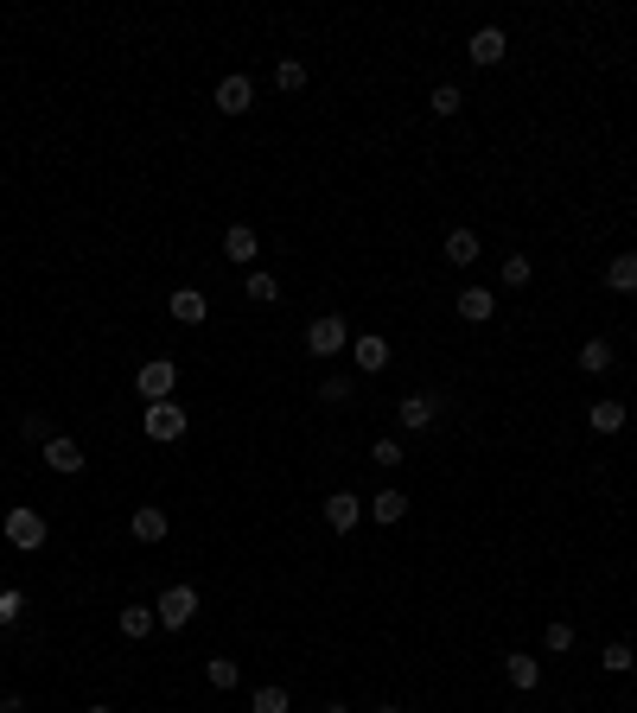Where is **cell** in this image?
<instances>
[{
    "instance_id": "1",
    "label": "cell",
    "mask_w": 637,
    "mask_h": 713,
    "mask_svg": "<svg viewBox=\"0 0 637 713\" xmlns=\"http://www.w3.org/2000/svg\"><path fill=\"white\" fill-rule=\"evenodd\" d=\"M185 427H192V414H185L179 402H147V414H141V433H147V440H160V446L185 440Z\"/></svg>"
},
{
    "instance_id": "2",
    "label": "cell",
    "mask_w": 637,
    "mask_h": 713,
    "mask_svg": "<svg viewBox=\"0 0 637 713\" xmlns=\"http://www.w3.org/2000/svg\"><path fill=\"white\" fill-rule=\"evenodd\" d=\"M134 389H141V402H172V389H179V363H172V357H147L141 370H134Z\"/></svg>"
},
{
    "instance_id": "3",
    "label": "cell",
    "mask_w": 637,
    "mask_h": 713,
    "mask_svg": "<svg viewBox=\"0 0 637 713\" xmlns=\"http://www.w3.org/2000/svg\"><path fill=\"white\" fill-rule=\"evenodd\" d=\"M0 535H7L13 548H26V554H39L45 542H51V523L39 510H7V523H0Z\"/></svg>"
},
{
    "instance_id": "4",
    "label": "cell",
    "mask_w": 637,
    "mask_h": 713,
    "mask_svg": "<svg viewBox=\"0 0 637 713\" xmlns=\"http://www.w3.org/2000/svg\"><path fill=\"white\" fill-rule=\"evenodd\" d=\"M306 351H313V357H338V351H351V325H344L338 312H325V319L306 325Z\"/></svg>"
},
{
    "instance_id": "5",
    "label": "cell",
    "mask_w": 637,
    "mask_h": 713,
    "mask_svg": "<svg viewBox=\"0 0 637 713\" xmlns=\"http://www.w3.org/2000/svg\"><path fill=\"white\" fill-rule=\"evenodd\" d=\"M153 618H160L166 631H185V624L198 618V586H166L160 605H153Z\"/></svg>"
},
{
    "instance_id": "6",
    "label": "cell",
    "mask_w": 637,
    "mask_h": 713,
    "mask_svg": "<svg viewBox=\"0 0 637 713\" xmlns=\"http://www.w3.org/2000/svg\"><path fill=\"white\" fill-rule=\"evenodd\" d=\"M39 459H45V472H58V478H77L83 465H90V459H83V446L71 440V433H58V440H45V446H39Z\"/></svg>"
},
{
    "instance_id": "7",
    "label": "cell",
    "mask_w": 637,
    "mask_h": 713,
    "mask_svg": "<svg viewBox=\"0 0 637 713\" xmlns=\"http://www.w3.org/2000/svg\"><path fill=\"white\" fill-rule=\"evenodd\" d=\"M351 363H357L364 376H383L389 363H395V351H389L383 332H364V338H351Z\"/></svg>"
},
{
    "instance_id": "8",
    "label": "cell",
    "mask_w": 637,
    "mask_h": 713,
    "mask_svg": "<svg viewBox=\"0 0 637 713\" xmlns=\"http://www.w3.org/2000/svg\"><path fill=\"white\" fill-rule=\"evenodd\" d=\"M319 510H325V523H332L338 535H351L357 523H364V497H357V491H332Z\"/></svg>"
},
{
    "instance_id": "9",
    "label": "cell",
    "mask_w": 637,
    "mask_h": 713,
    "mask_svg": "<svg viewBox=\"0 0 637 713\" xmlns=\"http://www.w3.org/2000/svg\"><path fill=\"white\" fill-rule=\"evenodd\" d=\"M504 51H510L504 26H478V32H472V45H466V58L478 64V71H491V64H504Z\"/></svg>"
},
{
    "instance_id": "10",
    "label": "cell",
    "mask_w": 637,
    "mask_h": 713,
    "mask_svg": "<svg viewBox=\"0 0 637 713\" xmlns=\"http://www.w3.org/2000/svg\"><path fill=\"white\" fill-rule=\"evenodd\" d=\"M434 414H440V395H402V402H395V421H402L408 433L434 427Z\"/></svg>"
},
{
    "instance_id": "11",
    "label": "cell",
    "mask_w": 637,
    "mask_h": 713,
    "mask_svg": "<svg viewBox=\"0 0 637 713\" xmlns=\"http://www.w3.org/2000/svg\"><path fill=\"white\" fill-rule=\"evenodd\" d=\"M255 109V83L249 77H223L217 83V115H249Z\"/></svg>"
},
{
    "instance_id": "12",
    "label": "cell",
    "mask_w": 637,
    "mask_h": 713,
    "mask_svg": "<svg viewBox=\"0 0 637 713\" xmlns=\"http://www.w3.org/2000/svg\"><path fill=\"white\" fill-rule=\"evenodd\" d=\"M255 255H262V242H255V230H249V223L223 230V262H236V268H255Z\"/></svg>"
},
{
    "instance_id": "13",
    "label": "cell",
    "mask_w": 637,
    "mask_h": 713,
    "mask_svg": "<svg viewBox=\"0 0 637 713\" xmlns=\"http://www.w3.org/2000/svg\"><path fill=\"white\" fill-rule=\"evenodd\" d=\"M166 312H172L179 325H204V319H211V300H204L198 287H179V293L166 300Z\"/></svg>"
},
{
    "instance_id": "14",
    "label": "cell",
    "mask_w": 637,
    "mask_h": 713,
    "mask_svg": "<svg viewBox=\"0 0 637 713\" xmlns=\"http://www.w3.org/2000/svg\"><path fill=\"white\" fill-rule=\"evenodd\" d=\"M115 631H122L128 643H141V637L160 631V618H153V605H122V612H115Z\"/></svg>"
},
{
    "instance_id": "15",
    "label": "cell",
    "mask_w": 637,
    "mask_h": 713,
    "mask_svg": "<svg viewBox=\"0 0 637 713\" xmlns=\"http://www.w3.org/2000/svg\"><path fill=\"white\" fill-rule=\"evenodd\" d=\"M364 516H370V523H383V529H395V523L408 516V491H376V497L364 503Z\"/></svg>"
},
{
    "instance_id": "16",
    "label": "cell",
    "mask_w": 637,
    "mask_h": 713,
    "mask_svg": "<svg viewBox=\"0 0 637 713\" xmlns=\"http://www.w3.org/2000/svg\"><path fill=\"white\" fill-rule=\"evenodd\" d=\"M491 312H497V293L491 287H466V293H459V319H466V325H485Z\"/></svg>"
},
{
    "instance_id": "17",
    "label": "cell",
    "mask_w": 637,
    "mask_h": 713,
    "mask_svg": "<svg viewBox=\"0 0 637 713\" xmlns=\"http://www.w3.org/2000/svg\"><path fill=\"white\" fill-rule=\"evenodd\" d=\"M504 675H510V688H542V663H536V656H523V650H510L504 656Z\"/></svg>"
},
{
    "instance_id": "18",
    "label": "cell",
    "mask_w": 637,
    "mask_h": 713,
    "mask_svg": "<svg viewBox=\"0 0 637 713\" xmlns=\"http://www.w3.org/2000/svg\"><path fill=\"white\" fill-rule=\"evenodd\" d=\"M587 421H593V433H625L631 408H625V402H612V395H606V402H593V408H587Z\"/></svg>"
},
{
    "instance_id": "19",
    "label": "cell",
    "mask_w": 637,
    "mask_h": 713,
    "mask_svg": "<svg viewBox=\"0 0 637 713\" xmlns=\"http://www.w3.org/2000/svg\"><path fill=\"white\" fill-rule=\"evenodd\" d=\"M128 529H134V542H147V548H153V542H166V510H153V503H141Z\"/></svg>"
},
{
    "instance_id": "20",
    "label": "cell",
    "mask_w": 637,
    "mask_h": 713,
    "mask_svg": "<svg viewBox=\"0 0 637 713\" xmlns=\"http://www.w3.org/2000/svg\"><path fill=\"white\" fill-rule=\"evenodd\" d=\"M606 287L612 293H637V249H625V255L606 262Z\"/></svg>"
},
{
    "instance_id": "21",
    "label": "cell",
    "mask_w": 637,
    "mask_h": 713,
    "mask_svg": "<svg viewBox=\"0 0 637 713\" xmlns=\"http://www.w3.org/2000/svg\"><path fill=\"white\" fill-rule=\"evenodd\" d=\"M478 255H485V249H478L472 230H453V236H446V262H453V268H478Z\"/></svg>"
},
{
    "instance_id": "22",
    "label": "cell",
    "mask_w": 637,
    "mask_h": 713,
    "mask_svg": "<svg viewBox=\"0 0 637 713\" xmlns=\"http://www.w3.org/2000/svg\"><path fill=\"white\" fill-rule=\"evenodd\" d=\"M612 363H618V357H612L606 338H587V344H580V370H587V376H606Z\"/></svg>"
},
{
    "instance_id": "23",
    "label": "cell",
    "mask_w": 637,
    "mask_h": 713,
    "mask_svg": "<svg viewBox=\"0 0 637 713\" xmlns=\"http://www.w3.org/2000/svg\"><path fill=\"white\" fill-rule=\"evenodd\" d=\"M204 682H211L217 694L236 688V682H243V663H230V656H211V663H204Z\"/></svg>"
},
{
    "instance_id": "24",
    "label": "cell",
    "mask_w": 637,
    "mask_h": 713,
    "mask_svg": "<svg viewBox=\"0 0 637 713\" xmlns=\"http://www.w3.org/2000/svg\"><path fill=\"white\" fill-rule=\"evenodd\" d=\"M249 300L255 306H274V300H281V281H274L268 268H249Z\"/></svg>"
},
{
    "instance_id": "25",
    "label": "cell",
    "mask_w": 637,
    "mask_h": 713,
    "mask_svg": "<svg viewBox=\"0 0 637 713\" xmlns=\"http://www.w3.org/2000/svg\"><path fill=\"white\" fill-rule=\"evenodd\" d=\"M287 707H294V701H287V688H274V682L249 694V713H287Z\"/></svg>"
},
{
    "instance_id": "26",
    "label": "cell",
    "mask_w": 637,
    "mask_h": 713,
    "mask_svg": "<svg viewBox=\"0 0 637 713\" xmlns=\"http://www.w3.org/2000/svg\"><path fill=\"white\" fill-rule=\"evenodd\" d=\"M274 90H287V96L306 90V64L300 58H281V64H274Z\"/></svg>"
},
{
    "instance_id": "27",
    "label": "cell",
    "mask_w": 637,
    "mask_h": 713,
    "mask_svg": "<svg viewBox=\"0 0 637 713\" xmlns=\"http://www.w3.org/2000/svg\"><path fill=\"white\" fill-rule=\"evenodd\" d=\"M427 109H434V115H459V109H466V96H459V83H434V96H427Z\"/></svg>"
},
{
    "instance_id": "28",
    "label": "cell",
    "mask_w": 637,
    "mask_h": 713,
    "mask_svg": "<svg viewBox=\"0 0 637 713\" xmlns=\"http://www.w3.org/2000/svg\"><path fill=\"white\" fill-rule=\"evenodd\" d=\"M529 274H536V262H529V255H504L497 281H504V287H529Z\"/></svg>"
},
{
    "instance_id": "29",
    "label": "cell",
    "mask_w": 637,
    "mask_h": 713,
    "mask_svg": "<svg viewBox=\"0 0 637 713\" xmlns=\"http://www.w3.org/2000/svg\"><path fill=\"white\" fill-rule=\"evenodd\" d=\"M599 669H606V675H625V669H637L631 643H606V650H599Z\"/></svg>"
},
{
    "instance_id": "30",
    "label": "cell",
    "mask_w": 637,
    "mask_h": 713,
    "mask_svg": "<svg viewBox=\"0 0 637 713\" xmlns=\"http://www.w3.org/2000/svg\"><path fill=\"white\" fill-rule=\"evenodd\" d=\"M20 612H26V593H20V586H0V631L20 624Z\"/></svg>"
},
{
    "instance_id": "31",
    "label": "cell",
    "mask_w": 637,
    "mask_h": 713,
    "mask_svg": "<svg viewBox=\"0 0 637 713\" xmlns=\"http://www.w3.org/2000/svg\"><path fill=\"white\" fill-rule=\"evenodd\" d=\"M319 402L344 408V402H351V376H319Z\"/></svg>"
},
{
    "instance_id": "32",
    "label": "cell",
    "mask_w": 637,
    "mask_h": 713,
    "mask_svg": "<svg viewBox=\"0 0 637 713\" xmlns=\"http://www.w3.org/2000/svg\"><path fill=\"white\" fill-rule=\"evenodd\" d=\"M542 643H548L555 656H567V650H574V624H567V618H555V624L542 631Z\"/></svg>"
},
{
    "instance_id": "33",
    "label": "cell",
    "mask_w": 637,
    "mask_h": 713,
    "mask_svg": "<svg viewBox=\"0 0 637 713\" xmlns=\"http://www.w3.org/2000/svg\"><path fill=\"white\" fill-rule=\"evenodd\" d=\"M370 465H383V472H395V465H402V440H376V446H370Z\"/></svg>"
},
{
    "instance_id": "34",
    "label": "cell",
    "mask_w": 637,
    "mask_h": 713,
    "mask_svg": "<svg viewBox=\"0 0 637 713\" xmlns=\"http://www.w3.org/2000/svg\"><path fill=\"white\" fill-rule=\"evenodd\" d=\"M20 433H26V440H32V446H45V440H58V433H51V421H45V414H26V421H20Z\"/></svg>"
},
{
    "instance_id": "35",
    "label": "cell",
    "mask_w": 637,
    "mask_h": 713,
    "mask_svg": "<svg viewBox=\"0 0 637 713\" xmlns=\"http://www.w3.org/2000/svg\"><path fill=\"white\" fill-rule=\"evenodd\" d=\"M0 713H26V701H20V694H7V701H0Z\"/></svg>"
},
{
    "instance_id": "36",
    "label": "cell",
    "mask_w": 637,
    "mask_h": 713,
    "mask_svg": "<svg viewBox=\"0 0 637 713\" xmlns=\"http://www.w3.org/2000/svg\"><path fill=\"white\" fill-rule=\"evenodd\" d=\"M319 713H351V707H344V701H332V707H319Z\"/></svg>"
},
{
    "instance_id": "37",
    "label": "cell",
    "mask_w": 637,
    "mask_h": 713,
    "mask_svg": "<svg viewBox=\"0 0 637 713\" xmlns=\"http://www.w3.org/2000/svg\"><path fill=\"white\" fill-rule=\"evenodd\" d=\"M83 713H115V707H83Z\"/></svg>"
},
{
    "instance_id": "38",
    "label": "cell",
    "mask_w": 637,
    "mask_h": 713,
    "mask_svg": "<svg viewBox=\"0 0 637 713\" xmlns=\"http://www.w3.org/2000/svg\"><path fill=\"white\" fill-rule=\"evenodd\" d=\"M376 713H402V707H376Z\"/></svg>"
}]
</instances>
